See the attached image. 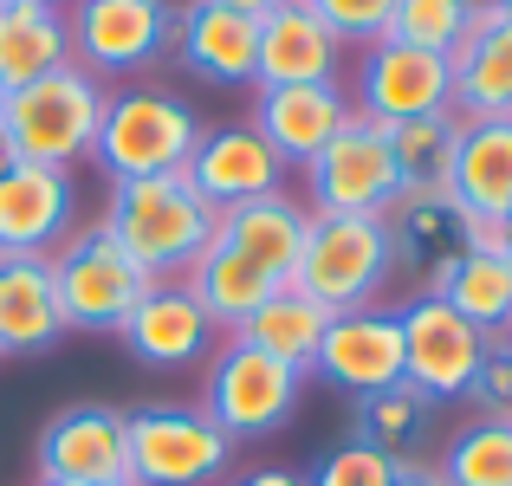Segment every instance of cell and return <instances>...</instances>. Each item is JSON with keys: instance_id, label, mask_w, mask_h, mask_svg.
Instances as JSON below:
<instances>
[{"instance_id": "1", "label": "cell", "mask_w": 512, "mask_h": 486, "mask_svg": "<svg viewBox=\"0 0 512 486\" xmlns=\"http://www.w3.org/2000/svg\"><path fill=\"white\" fill-rule=\"evenodd\" d=\"M98 227L143 266V273L182 279L188 266L214 247L221 214L188 188V175H137V182H111Z\"/></svg>"}, {"instance_id": "2", "label": "cell", "mask_w": 512, "mask_h": 486, "mask_svg": "<svg viewBox=\"0 0 512 486\" xmlns=\"http://www.w3.org/2000/svg\"><path fill=\"white\" fill-rule=\"evenodd\" d=\"M104 98L78 65L33 78L20 91H0V156L7 162H46V169H78L98 150V124H104Z\"/></svg>"}, {"instance_id": "3", "label": "cell", "mask_w": 512, "mask_h": 486, "mask_svg": "<svg viewBox=\"0 0 512 486\" xmlns=\"http://www.w3.org/2000/svg\"><path fill=\"white\" fill-rule=\"evenodd\" d=\"M201 117L182 91L169 85H124L104 98V124H98V162L111 182H137V175H182L188 156L201 143Z\"/></svg>"}, {"instance_id": "4", "label": "cell", "mask_w": 512, "mask_h": 486, "mask_svg": "<svg viewBox=\"0 0 512 486\" xmlns=\"http://www.w3.org/2000/svg\"><path fill=\"white\" fill-rule=\"evenodd\" d=\"M389 279H396V247H389L383 214H312V234L286 286L338 318L376 305Z\"/></svg>"}, {"instance_id": "5", "label": "cell", "mask_w": 512, "mask_h": 486, "mask_svg": "<svg viewBox=\"0 0 512 486\" xmlns=\"http://www.w3.org/2000/svg\"><path fill=\"white\" fill-rule=\"evenodd\" d=\"M130 486H221L240 441L201 402H143L124 409Z\"/></svg>"}, {"instance_id": "6", "label": "cell", "mask_w": 512, "mask_h": 486, "mask_svg": "<svg viewBox=\"0 0 512 486\" xmlns=\"http://www.w3.org/2000/svg\"><path fill=\"white\" fill-rule=\"evenodd\" d=\"M46 260H52V286H59V305H65L72 331H117L137 312L143 292L156 286V273H143L104 227H72Z\"/></svg>"}, {"instance_id": "7", "label": "cell", "mask_w": 512, "mask_h": 486, "mask_svg": "<svg viewBox=\"0 0 512 486\" xmlns=\"http://www.w3.org/2000/svg\"><path fill=\"white\" fill-rule=\"evenodd\" d=\"M299 396H305V376L286 370V363H273L266 350L240 344V337H227L208 357V376H201V409L234 441L279 435V428L299 415Z\"/></svg>"}, {"instance_id": "8", "label": "cell", "mask_w": 512, "mask_h": 486, "mask_svg": "<svg viewBox=\"0 0 512 486\" xmlns=\"http://www.w3.org/2000/svg\"><path fill=\"white\" fill-rule=\"evenodd\" d=\"M65 39L78 72H150L175 39L169 0H65Z\"/></svg>"}, {"instance_id": "9", "label": "cell", "mask_w": 512, "mask_h": 486, "mask_svg": "<svg viewBox=\"0 0 512 486\" xmlns=\"http://www.w3.org/2000/svg\"><path fill=\"white\" fill-rule=\"evenodd\" d=\"M402 383L428 402H461L474 370L487 363V331H474L441 292H415L402 305Z\"/></svg>"}, {"instance_id": "10", "label": "cell", "mask_w": 512, "mask_h": 486, "mask_svg": "<svg viewBox=\"0 0 512 486\" xmlns=\"http://www.w3.org/2000/svg\"><path fill=\"white\" fill-rule=\"evenodd\" d=\"M305 195H312V214H389V201L402 195L389 130L370 124V117H350L338 137L305 162Z\"/></svg>"}, {"instance_id": "11", "label": "cell", "mask_w": 512, "mask_h": 486, "mask_svg": "<svg viewBox=\"0 0 512 486\" xmlns=\"http://www.w3.org/2000/svg\"><path fill=\"white\" fill-rule=\"evenodd\" d=\"M357 117L370 124H409V117H441L454 111V72L441 52H415L402 39H376L357 59Z\"/></svg>"}, {"instance_id": "12", "label": "cell", "mask_w": 512, "mask_h": 486, "mask_svg": "<svg viewBox=\"0 0 512 486\" xmlns=\"http://www.w3.org/2000/svg\"><path fill=\"white\" fill-rule=\"evenodd\" d=\"M39 480L52 486H111L130 480V428L111 402H72L39 428Z\"/></svg>"}, {"instance_id": "13", "label": "cell", "mask_w": 512, "mask_h": 486, "mask_svg": "<svg viewBox=\"0 0 512 486\" xmlns=\"http://www.w3.org/2000/svg\"><path fill=\"white\" fill-rule=\"evenodd\" d=\"M383 227H389V247H396V273L422 279V292L448 286L454 260L467 253V214H461V201H454L441 182L402 188V195L389 201Z\"/></svg>"}, {"instance_id": "14", "label": "cell", "mask_w": 512, "mask_h": 486, "mask_svg": "<svg viewBox=\"0 0 512 486\" xmlns=\"http://www.w3.org/2000/svg\"><path fill=\"white\" fill-rule=\"evenodd\" d=\"M72 227H78L72 169L0 162V260L7 253H52Z\"/></svg>"}, {"instance_id": "15", "label": "cell", "mask_w": 512, "mask_h": 486, "mask_svg": "<svg viewBox=\"0 0 512 486\" xmlns=\"http://www.w3.org/2000/svg\"><path fill=\"white\" fill-rule=\"evenodd\" d=\"M124 350L143 363V370H195L201 357H214V318L201 312V299L182 286V279H156L137 299V312L117 324Z\"/></svg>"}, {"instance_id": "16", "label": "cell", "mask_w": 512, "mask_h": 486, "mask_svg": "<svg viewBox=\"0 0 512 486\" xmlns=\"http://www.w3.org/2000/svg\"><path fill=\"white\" fill-rule=\"evenodd\" d=\"M182 175H188V188H195L214 214L286 188V162L273 156V143H266L253 124H214V130H201V143H195V156H188Z\"/></svg>"}, {"instance_id": "17", "label": "cell", "mask_w": 512, "mask_h": 486, "mask_svg": "<svg viewBox=\"0 0 512 486\" xmlns=\"http://www.w3.org/2000/svg\"><path fill=\"white\" fill-rule=\"evenodd\" d=\"M350 117H357L350 91L338 85V78H325V85H260L247 124L273 143V156L286 162V169H305Z\"/></svg>"}, {"instance_id": "18", "label": "cell", "mask_w": 512, "mask_h": 486, "mask_svg": "<svg viewBox=\"0 0 512 486\" xmlns=\"http://www.w3.org/2000/svg\"><path fill=\"white\" fill-rule=\"evenodd\" d=\"M312 376L350 389V396H376V389L402 383V318L383 305H363V312H338L318 344Z\"/></svg>"}, {"instance_id": "19", "label": "cell", "mask_w": 512, "mask_h": 486, "mask_svg": "<svg viewBox=\"0 0 512 486\" xmlns=\"http://www.w3.org/2000/svg\"><path fill=\"white\" fill-rule=\"evenodd\" d=\"M338 65H344V46L312 13V0H286L260 20L253 85H325V78H338Z\"/></svg>"}, {"instance_id": "20", "label": "cell", "mask_w": 512, "mask_h": 486, "mask_svg": "<svg viewBox=\"0 0 512 486\" xmlns=\"http://www.w3.org/2000/svg\"><path fill=\"white\" fill-rule=\"evenodd\" d=\"M72 331L52 286L46 253H7L0 260V357H39Z\"/></svg>"}, {"instance_id": "21", "label": "cell", "mask_w": 512, "mask_h": 486, "mask_svg": "<svg viewBox=\"0 0 512 486\" xmlns=\"http://www.w3.org/2000/svg\"><path fill=\"white\" fill-rule=\"evenodd\" d=\"M169 52L188 72L214 78V85H253V65H260V20L247 13H227L214 0H188L175 13V39Z\"/></svg>"}, {"instance_id": "22", "label": "cell", "mask_w": 512, "mask_h": 486, "mask_svg": "<svg viewBox=\"0 0 512 486\" xmlns=\"http://www.w3.org/2000/svg\"><path fill=\"white\" fill-rule=\"evenodd\" d=\"M305 234H312V208L292 201L286 188H279V195H260V201H240V208H221V227H214V240L234 247L240 260H253L273 286L292 279V266H299V253H305Z\"/></svg>"}, {"instance_id": "23", "label": "cell", "mask_w": 512, "mask_h": 486, "mask_svg": "<svg viewBox=\"0 0 512 486\" xmlns=\"http://www.w3.org/2000/svg\"><path fill=\"white\" fill-rule=\"evenodd\" d=\"M454 72V117L461 124H487V117H512V20H474L461 46L448 52Z\"/></svg>"}, {"instance_id": "24", "label": "cell", "mask_w": 512, "mask_h": 486, "mask_svg": "<svg viewBox=\"0 0 512 486\" xmlns=\"http://www.w3.org/2000/svg\"><path fill=\"white\" fill-rule=\"evenodd\" d=\"M448 195L461 214H487L500 221L512 208V117H487V124H461L448 162Z\"/></svg>"}, {"instance_id": "25", "label": "cell", "mask_w": 512, "mask_h": 486, "mask_svg": "<svg viewBox=\"0 0 512 486\" xmlns=\"http://www.w3.org/2000/svg\"><path fill=\"white\" fill-rule=\"evenodd\" d=\"M182 286L201 299V312L214 318V331H221V337H234L240 324H247V318H253V312H260V305L279 292L273 279L260 273V266L240 260V253H234V247H221V240H214V247H208V253H201V260L182 273Z\"/></svg>"}, {"instance_id": "26", "label": "cell", "mask_w": 512, "mask_h": 486, "mask_svg": "<svg viewBox=\"0 0 512 486\" xmlns=\"http://www.w3.org/2000/svg\"><path fill=\"white\" fill-rule=\"evenodd\" d=\"M325 331H331V312L325 305H312L305 292H292V286H279L273 299L260 305L247 324H240V344H253V350H266L273 363H286V370H299V376H312V363H318V344H325Z\"/></svg>"}, {"instance_id": "27", "label": "cell", "mask_w": 512, "mask_h": 486, "mask_svg": "<svg viewBox=\"0 0 512 486\" xmlns=\"http://www.w3.org/2000/svg\"><path fill=\"white\" fill-rule=\"evenodd\" d=\"M59 65H72L65 7H0V91H20Z\"/></svg>"}, {"instance_id": "28", "label": "cell", "mask_w": 512, "mask_h": 486, "mask_svg": "<svg viewBox=\"0 0 512 486\" xmlns=\"http://www.w3.org/2000/svg\"><path fill=\"white\" fill-rule=\"evenodd\" d=\"M441 299L474 324V331H487V344L506 337L512 331V260L506 253H461L448 286H441Z\"/></svg>"}, {"instance_id": "29", "label": "cell", "mask_w": 512, "mask_h": 486, "mask_svg": "<svg viewBox=\"0 0 512 486\" xmlns=\"http://www.w3.org/2000/svg\"><path fill=\"white\" fill-rule=\"evenodd\" d=\"M435 474L441 486H512V422L474 415L461 435H448Z\"/></svg>"}, {"instance_id": "30", "label": "cell", "mask_w": 512, "mask_h": 486, "mask_svg": "<svg viewBox=\"0 0 512 486\" xmlns=\"http://www.w3.org/2000/svg\"><path fill=\"white\" fill-rule=\"evenodd\" d=\"M454 143H461V117H454V111H441V117H409V124H389V156H396L402 188H428V182L448 188Z\"/></svg>"}, {"instance_id": "31", "label": "cell", "mask_w": 512, "mask_h": 486, "mask_svg": "<svg viewBox=\"0 0 512 486\" xmlns=\"http://www.w3.org/2000/svg\"><path fill=\"white\" fill-rule=\"evenodd\" d=\"M428 415H435V402H428L422 389L389 383V389H376V396H357V428H350V435H363V441H376V448L402 454L428 428Z\"/></svg>"}, {"instance_id": "32", "label": "cell", "mask_w": 512, "mask_h": 486, "mask_svg": "<svg viewBox=\"0 0 512 486\" xmlns=\"http://www.w3.org/2000/svg\"><path fill=\"white\" fill-rule=\"evenodd\" d=\"M461 33H467L461 0H396V13H389V39H402L415 52H441L448 59L461 46Z\"/></svg>"}, {"instance_id": "33", "label": "cell", "mask_w": 512, "mask_h": 486, "mask_svg": "<svg viewBox=\"0 0 512 486\" xmlns=\"http://www.w3.org/2000/svg\"><path fill=\"white\" fill-rule=\"evenodd\" d=\"M396 467H402V454H389V448H376V441L350 435V441H338V448L312 467V480H305V486H396Z\"/></svg>"}, {"instance_id": "34", "label": "cell", "mask_w": 512, "mask_h": 486, "mask_svg": "<svg viewBox=\"0 0 512 486\" xmlns=\"http://www.w3.org/2000/svg\"><path fill=\"white\" fill-rule=\"evenodd\" d=\"M312 13L338 33V46H376V39H389V13H396V0H312Z\"/></svg>"}, {"instance_id": "35", "label": "cell", "mask_w": 512, "mask_h": 486, "mask_svg": "<svg viewBox=\"0 0 512 486\" xmlns=\"http://www.w3.org/2000/svg\"><path fill=\"white\" fill-rule=\"evenodd\" d=\"M467 402H474V415H487V422H512V350L487 344V363H480L474 383H467Z\"/></svg>"}, {"instance_id": "36", "label": "cell", "mask_w": 512, "mask_h": 486, "mask_svg": "<svg viewBox=\"0 0 512 486\" xmlns=\"http://www.w3.org/2000/svg\"><path fill=\"white\" fill-rule=\"evenodd\" d=\"M467 253H500V221H487V214H467Z\"/></svg>"}, {"instance_id": "37", "label": "cell", "mask_w": 512, "mask_h": 486, "mask_svg": "<svg viewBox=\"0 0 512 486\" xmlns=\"http://www.w3.org/2000/svg\"><path fill=\"white\" fill-rule=\"evenodd\" d=\"M234 486H305V474H292V467H253V474H240Z\"/></svg>"}, {"instance_id": "38", "label": "cell", "mask_w": 512, "mask_h": 486, "mask_svg": "<svg viewBox=\"0 0 512 486\" xmlns=\"http://www.w3.org/2000/svg\"><path fill=\"white\" fill-rule=\"evenodd\" d=\"M396 486H441V474H435V467H422V461H409V454H402V467H396Z\"/></svg>"}, {"instance_id": "39", "label": "cell", "mask_w": 512, "mask_h": 486, "mask_svg": "<svg viewBox=\"0 0 512 486\" xmlns=\"http://www.w3.org/2000/svg\"><path fill=\"white\" fill-rule=\"evenodd\" d=\"M214 7H227V13H247V20H266L273 7H286V0H214Z\"/></svg>"}, {"instance_id": "40", "label": "cell", "mask_w": 512, "mask_h": 486, "mask_svg": "<svg viewBox=\"0 0 512 486\" xmlns=\"http://www.w3.org/2000/svg\"><path fill=\"white\" fill-rule=\"evenodd\" d=\"M461 13H467V26H474V20H500L506 0H461Z\"/></svg>"}, {"instance_id": "41", "label": "cell", "mask_w": 512, "mask_h": 486, "mask_svg": "<svg viewBox=\"0 0 512 486\" xmlns=\"http://www.w3.org/2000/svg\"><path fill=\"white\" fill-rule=\"evenodd\" d=\"M500 253H506V260H512V208L500 214Z\"/></svg>"}, {"instance_id": "42", "label": "cell", "mask_w": 512, "mask_h": 486, "mask_svg": "<svg viewBox=\"0 0 512 486\" xmlns=\"http://www.w3.org/2000/svg\"><path fill=\"white\" fill-rule=\"evenodd\" d=\"M0 7H65V0H0Z\"/></svg>"}, {"instance_id": "43", "label": "cell", "mask_w": 512, "mask_h": 486, "mask_svg": "<svg viewBox=\"0 0 512 486\" xmlns=\"http://www.w3.org/2000/svg\"><path fill=\"white\" fill-rule=\"evenodd\" d=\"M46 486H52V480H46ZM111 486H130V480H111Z\"/></svg>"}, {"instance_id": "44", "label": "cell", "mask_w": 512, "mask_h": 486, "mask_svg": "<svg viewBox=\"0 0 512 486\" xmlns=\"http://www.w3.org/2000/svg\"><path fill=\"white\" fill-rule=\"evenodd\" d=\"M506 20H512V0H506Z\"/></svg>"}, {"instance_id": "45", "label": "cell", "mask_w": 512, "mask_h": 486, "mask_svg": "<svg viewBox=\"0 0 512 486\" xmlns=\"http://www.w3.org/2000/svg\"><path fill=\"white\" fill-rule=\"evenodd\" d=\"M0 162H7V156H0Z\"/></svg>"}, {"instance_id": "46", "label": "cell", "mask_w": 512, "mask_h": 486, "mask_svg": "<svg viewBox=\"0 0 512 486\" xmlns=\"http://www.w3.org/2000/svg\"><path fill=\"white\" fill-rule=\"evenodd\" d=\"M506 350H512V344H506Z\"/></svg>"}]
</instances>
